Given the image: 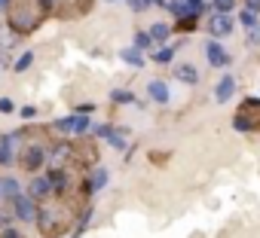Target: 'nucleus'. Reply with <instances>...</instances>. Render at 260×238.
<instances>
[{"label": "nucleus", "mask_w": 260, "mask_h": 238, "mask_svg": "<svg viewBox=\"0 0 260 238\" xmlns=\"http://www.w3.org/2000/svg\"><path fill=\"white\" fill-rule=\"evenodd\" d=\"M13 202H16V217H19V220H25V223L37 220V205H34L31 195H16Z\"/></svg>", "instance_id": "nucleus-7"}, {"label": "nucleus", "mask_w": 260, "mask_h": 238, "mask_svg": "<svg viewBox=\"0 0 260 238\" xmlns=\"http://www.w3.org/2000/svg\"><path fill=\"white\" fill-rule=\"evenodd\" d=\"M208 31H211L214 37H226V34H233V19H230V16H214V19L208 22Z\"/></svg>", "instance_id": "nucleus-10"}, {"label": "nucleus", "mask_w": 260, "mask_h": 238, "mask_svg": "<svg viewBox=\"0 0 260 238\" xmlns=\"http://www.w3.org/2000/svg\"><path fill=\"white\" fill-rule=\"evenodd\" d=\"M104 186H107V171H104V168L92 171V174H89V180H86V189H89V192H95V189H104Z\"/></svg>", "instance_id": "nucleus-17"}, {"label": "nucleus", "mask_w": 260, "mask_h": 238, "mask_svg": "<svg viewBox=\"0 0 260 238\" xmlns=\"http://www.w3.org/2000/svg\"><path fill=\"white\" fill-rule=\"evenodd\" d=\"M31 61H34V52H25V55L16 61V70H28V67H31Z\"/></svg>", "instance_id": "nucleus-27"}, {"label": "nucleus", "mask_w": 260, "mask_h": 238, "mask_svg": "<svg viewBox=\"0 0 260 238\" xmlns=\"http://www.w3.org/2000/svg\"><path fill=\"white\" fill-rule=\"evenodd\" d=\"M92 132H95L98 138H107V135H110L113 129H110V126H92Z\"/></svg>", "instance_id": "nucleus-28"}, {"label": "nucleus", "mask_w": 260, "mask_h": 238, "mask_svg": "<svg viewBox=\"0 0 260 238\" xmlns=\"http://www.w3.org/2000/svg\"><path fill=\"white\" fill-rule=\"evenodd\" d=\"M153 58H156V61H159V64H169V61H172V58H175V49H169V46H166V49H159V52H156V55H153Z\"/></svg>", "instance_id": "nucleus-25"}, {"label": "nucleus", "mask_w": 260, "mask_h": 238, "mask_svg": "<svg viewBox=\"0 0 260 238\" xmlns=\"http://www.w3.org/2000/svg\"><path fill=\"white\" fill-rule=\"evenodd\" d=\"M153 46V37L150 34H138L135 37V49H150Z\"/></svg>", "instance_id": "nucleus-24"}, {"label": "nucleus", "mask_w": 260, "mask_h": 238, "mask_svg": "<svg viewBox=\"0 0 260 238\" xmlns=\"http://www.w3.org/2000/svg\"><path fill=\"white\" fill-rule=\"evenodd\" d=\"M74 214H77V205L61 199V202H46L40 211H37V226L46 238H58L64 235L71 226H74Z\"/></svg>", "instance_id": "nucleus-2"}, {"label": "nucleus", "mask_w": 260, "mask_h": 238, "mask_svg": "<svg viewBox=\"0 0 260 238\" xmlns=\"http://www.w3.org/2000/svg\"><path fill=\"white\" fill-rule=\"evenodd\" d=\"M122 61L132 64V67H141L144 64V55H141V49H122Z\"/></svg>", "instance_id": "nucleus-19"}, {"label": "nucleus", "mask_w": 260, "mask_h": 238, "mask_svg": "<svg viewBox=\"0 0 260 238\" xmlns=\"http://www.w3.org/2000/svg\"><path fill=\"white\" fill-rule=\"evenodd\" d=\"M52 195V186H49V177H37L31 183V199H49Z\"/></svg>", "instance_id": "nucleus-14"}, {"label": "nucleus", "mask_w": 260, "mask_h": 238, "mask_svg": "<svg viewBox=\"0 0 260 238\" xmlns=\"http://www.w3.org/2000/svg\"><path fill=\"white\" fill-rule=\"evenodd\" d=\"M205 55H208V64H214V67H223V64H230V55H226V49L220 46V43H205Z\"/></svg>", "instance_id": "nucleus-9"}, {"label": "nucleus", "mask_w": 260, "mask_h": 238, "mask_svg": "<svg viewBox=\"0 0 260 238\" xmlns=\"http://www.w3.org/2000/svg\"><path fill=\"white\" fill-rule=\"evenodd\" d=\"M169 34H172V28H169V25H162V22H156V25L150 28V37H153V40H166Z\"/></svg>", "instance_id": "nucleus-21"}, {"label": "nucleus", "mask_w": 260, "mask_h": 238, "mask_svg": "<svg viewBox=\"0 0 260 238\" xmlns=\"http://www.w3.org/2000/svg\"><path fill=\"white\" fill-rule=\"evenodd\" d=\"M0 7H4V10H7V7H10V0H0Z\"/></svg>", "instance_id": "nucleus-36"}, {"label": "nucleus", "mask_w": 260, "mask_h": 238, "mask_svg": "<svg viewBox=\"0 0 260 238\" xmlns=\"http://www.w3.org/2000/svg\"><path fill=\"white\" fill-rule=\"evenodd\" d=\"M128 4H132V10H135V13H141V10H144V4H147V0H128Z\"/></svg>", "instance_id": "nucleus-34"}, {"label": "nucleus", "mask_w": 260, "mask_h": 238, "mask_svg": "<svg viewBox=\"0 0 260 238\" xmlns=\"http://www.w3.org/2000/svg\"><path fill=\"white\" fill-rule=\"evenodd\" d=\"M166 10H172L178 19H199L205 7H190V4H184V0H172V4H166Z\"/></svg>", "instance_id": "nucleus-8"}, {"label": "nucleus", "mask_w": 260, "mask_h": 238, "mask_svg": "<svg viewBox=\"0 0 260 238\" xmlns=\"http://www.w3.org/2000/svg\"><path fill=\"white\" fill-rule=\"evenodd\" d=\"M46 144L40 141V138H31V141H25V147H22V156H19V165L25 168V171H37L40 165H43V159H46Z\"/></svg>", "instance_id": "nucleus-3"}, {"label": "nucleus", "mask_w": 260, "mask_h": 238, "mask_svg": "<svg viewBox=\"0 0 260 238\" xmlns=\"http://www.w3.org/2000/svg\"><path fill=\"white\" fill-rule=\"evenodd\" d=\"M19 195V180L16 177H0V199H16Z\"/></svg>", "instance_id": "nucleus-15"}, {"label": "nucleus", "mask_w": 260, "mask_h": 238, "mask_svg": "<svg viewBox=\"0 0 260 238\" xmlns=\"http://www.w3.org/2000/svg\"><path fill=\"white\" fill-rule=\"evenodd\" d=\"M233 92H236V76H223V80L217 83V89H214V98L223 104V101L233 98Z\"/></svg>", "instance_id": "nucleus-11"}, {"label": "nucleus", "mask_w": 260, "mask_h": 238, "mask_svg": "<svg viewBox=\"0 0 260 238\" xmlns=\"http://www.w3.org/2000/svg\"><path fill=\"white\" fill-rule=\"evenodd\" d=\"M49 0H10L7 7V25L16 31V34H31L37 31L46 16H49Z\"/></svg>", "instance_id": "nucleus-1"}, {"label": "nucleus", "mask_w": 260, "mask_h": 238, "mask_svg": "<svg viewBox=\"0 0 260 238\" xmlns=\"http://www.w3.org/2000/svg\"><path fill=\"white\" fill-rule=\"evenodd\" d=\"M110 101H113V104H132L135 98H132V92H125V89H116V92H110Z\"/></svg>", "instance_id": "nucleus-20"}, {"label": "nucleus", "mask_w": 260, "mask_h": 238, "mask_svg": "<svg viewBox=\"0 0 260 238\" xmlns=\"http://www.w3.org/2000/svg\"><path fill=\"white\" fill-rule=\"evenodd\" d=\"M214 10H217V16H230V10L236 7V0H214V4H211Z\"/></svg>", "instance_id": "nucleus-22"}, {"label": "nucleus", "mask_w": 260, "mask_h": 238, "mask_svg": "<svg viewBox=\"0 0 260 238\" xmlns=\"http://www.w3.org/2000/svg\"><path fill=\"white\" fill-rule=\"evenodd\" d=\"M175 80H181V83H199V70L193 64H178L175 67Z\"/></svg>", "instance_id": "nucleus-13"}, {"label": "nucleus", "mask_w": 260, "mask_h": 238, "mask_svg": "<svg viewBox=\"0 0 260 238\" xmlns=\"http://www.w3.org/2000/svg\"><path fill=\"white\" fill-rule=\"evenodd\" d=\"M245 7H248V13H260V0H245Z\"/></svg>", "instance_id": "nucleus-32"}, {"label": "nucleus", "mask_w": 260, "mask_h": 238, "mask_svg": "<svg viewBox=\"0 0 260 238\" xmlns=\"http://www.w3.org/2000/svg\"><path fill=\"white\" fill-rule=\"evenodd\" d=\"M248 40H251V43H260V25H257V28H251V34H248Z\"/></svg>", "instance_id": "nucleus-33"}, {"label": "nucleus", "mask_w": 260, "mask_h": 238, "mask_svg": "<svg viewBox=\"0 0 260 238\" xmlns=\"http://www.w3.org/2000/svg\"><path fill=\"white\" fill-rule=\"evenodd\" d=\"M34 113H37V110H34V107H22V119H31V116H34Z\"/></svg>", "instance_id": "nucleus-35"}, {"label": "nucleus", "mask_w": 260, "mask_h": 238, "mask_svg": "<svg viewBox=\"0 0 260 238\" xmlns=\"http://www.w3.org/2000/svg\"><path fill=\"white\" fill-rule=\"evenodd\" d=\"M233 126H236L239 132H254V129H260V101H245V104L239 107L236 119H233Z\"/></svg>", "instance_id": "nucleus-4"}, {"label": "nucleus", "mask_w": 260, "mask_h": 238, "mask_svg": "<svg viewBox=\"0 0 260 238\" xmlns=\"http://www.w3.org/2000/svg\"><path fill=\"white\" fill-rule=\"evenodd\" d=\"M71 159V144H58V147H52V153H49V162H52V171H58L64 162Z\"/></svg>", "instance_id": "nucleus-12"}, {"label": "nucleus", "mask_w": 260, "mask_h": 238, "mask_svg": "<svg viewBox=\"0 0 260 238\" xmlns=\"http://www.w3.org/2000/svg\"><path fill=\"white\" fill-rule=\"evenodd\" d=\"M55 129H58V132H64V135H83V132H86V129H92V126H89V119H86V116H77V113H74V116L58 119Z\"/></svg>", "instance_id": "nucleus-6"}, {"label": "nucleus", "mask_w": 260, "mask_h": 238, "mask_svg": "<svg viewBox=\"0 0 260 238\" xmlns=\"http://www.w3.org/2000/svg\"><path fill=\"white\" fill-rule=\"evenodd\" d=\"M0 113H13V101L10 98H0Z\"/></svg>", "instance_id": "nucleus-30"}, {"label": "nucleus", "mask_w": 260, "mask_h": 238, "mask_svg": "<svg viewBox=\"0 0 260 238\" xmlns=\"http://www.w3.org/2000/svg\"><path fill=\"white\" fill-rule=\"evenodd\" d=\"M107 141H110L116 150H125V135H119V132H110V135H107Z\"/></svg>", "instance_id": "nucleus-26"}, {"label": "nucleus", "mask_w": 260, "mask_h": 238, "mask_svg": "<svg viewBox=\"0 0 260 238\" xmlns=\"http://www.w3.org/2000/svg\"><path fill=\"white\" fill-rule=\"evenodd\" d=\"M13 144H16L13 135L0 138V165H10V162H13Z\"/></svg>", "instance_id": "nucleus-18"}, {"label": "nucleus", "mask_w": 260, "mask_h": 238, "mask_svg": "<svg viewBox=\"0 0 260 238\" xmlns=\"http://www.w3.org/2000/svg\"><path fill=\"white\" fill-rule=\"evenodd\" d=\"M239 22H242V25H245L248 31H251V28H257V16H254V13H248V10H245V13L239 16Z\"/></svg>", "instance_id": "nucleus-23"}, {"label": "nucleus", "mask_w": 260, "mask_h": 238, "mask_svg": "<svg viewBox=\"0 0 260 238\" xmlns=\"http://www.w3.org/2000/svg\"><path fill=\"white\" fill-rule=\"evenodd\" d=\"M71 162H74V165H92V162H98L95 144H92V141H77V144H71Z\"/></svg>", "instance_id": "nucleus-5"}, {"label": "nucleus", "mask_w": 260, "mask_h": 238, "mask_svg": "<svg viewBox=\"0 0 260 238\" xmlns=\"http://www.w3.org/2000/svg\"><path fill=\"white\" fill-rule=\"evenodd\" d=\"M147 92H150V98H153V101L169 104V89H166V83H162V80H153V83L147 86Z\"/></svg>", "instance_id": "nucleus-16"}, {"label": "nucleus", "mask_w": 260, "mask_h": 238, "mask_svg": "<svg viewBox=\"0 0 260 238\" xmlns=\"http://www.w3.org/2000/svg\"><path fill=\"white\" fill-rule=\"evenodd\" d=\"M0 238H22V235H19V232H16V229H13V226H7V229H4V232H0Z\"/></svg>", "instance_id": "nucleus-31"}, {"label": "nucleus", "mask_w": 260, "mask_h": 238, "mask_svg": "<svg viewBox=\"0 0 260 238\" xmlns=\"http://www.w3.org/2000/svg\"><path fill=\"white\" fill-rule=\"evenodd\" d=\"M193 25H196V19H181V22H178V31H190Z\"/></svg>", "instance_id": "nucleus-29"}]
</instances>
